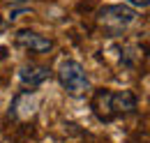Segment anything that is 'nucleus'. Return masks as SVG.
I'll list each match as a JSON object with an SVG mask.
<instances>
[{
	"label": "nucleus",
	"instance_id": "9d476101",
	"mask_svg": "<svg viewBox=\"0 0 150 143\" xmlns=\"http://www.w3.org/2000/svg\"><path fill=\"white\" fill-rule=\"evenodd\" d=\"M2 2H7V5H12V7H21V5H25L28 0H2Z\"/></svg>",
	"mask_w": 150,
	"mask_h": 143
},
{
	"label": "nucleus",
	"instance_id": "423d86ee",
	"mask_svg": "<svg viewBox=\"0 0 150 143\" xmlns=\"http://www.w3.org/2000/svg\"><path fill=\"white\" fill-rule=\"evenodd\" d=\"M111 111L113 118H127L139 111V99L132 90H113L111 92Z\"/></svg>",
	"mask_w": 150,
	"mask_h": 143
},
{
	"label": "nucleus",
	"instance_id": "f257e3e1",
	"mask_svg": "<svg viewBox=\"0 0 150 143\" xmlns=\"http://www.w3.org/2000/svg\"><path fill=\"white\" fill-rule=\"evenodd\" d=\"M139 12L129 5H106L97 12V25L104 33V37H122L132 25L136 23Z\"/></svg>",
	"mask_w": 150,
	"mask_h": 143
},
{
	"label": "nucleus",
	"instance_id": "7ed1b4c3",
	"mask_svg": "<svg viewBox=\"0 0 150 143\" xmlns=\"http://www.w3.org/2000/svg\"><path fill=\"white\" fill-rule=\"evenodd\" d=\"M14 46H19L21 51H28V53L44 55L49 51H53V39L39 35L30 28H21V30L14 33Z\"/></svg>",
	"mask_w": 150,
	"mask_h": 143
},
{
	"label": "nucleus",
	"instance_id": "20e7f679",
	"mask_svg": "<svg viewBox=\"0 0 150 143\" xmlns=\"http://www.w3.org/2000/svg\"><path fill=\"white\" fill-rule=\"evenodd\" d=\"M37 108H39V102H37L35 90H21L12 97L7 115L12 120H28V118H33L37 113Z\"/></svg>",
	"mask_w": 150,
	"mask_h": 143
},
{
	"label": "nucleus",
	"instance_id": "f03ea898",
	"mask_svg": "<svg viewBox=\"0 0 150 143\" xmlns=\"http://www.w3.org/2000/svg\"><path fill=\"white\" fill-rule=\"evenodd\" d=\"M58 83L60 88L65 90L69 97H86L90 92V79H88V72L86 67L79 62V60H62L60 67L56 72Z\"/></svg>",
	"mask_w": 150,
	"mask_h": 143
},
{
	"label": "nucleus",
	"instance_id": "39448f33",
	"mask_svg": "<svg viewBox=\"0 0 150 143\" xmlns=\"http://www.w3.org/2000/svg\"><path fill=\"white\" fill-rule=\"evenodd\" d=\"M51 79V69L46 65H37V62H25L19 67V83L28 90H35L44 86Z\"/></svg>",
	"mask_w": 150,
	"mask_h": 143
},
{
	"label": "nucleus",
	"instance_id": "9b49d317",
	"mask_svg": "<svg viewBox=\"0 0 150 143\" xmlns=\"http://www.w3.org/2000/svg\"><path fill=\"white\" fill-rule=\"evenodd\" d=\"M7 51H9V49H7V46H0V60H5V58H7Z\"/></svg>",
	"mask_w": 150,
	"mask_h": 143
},
{
	"label": "nucleus",
	"instance_id": "1a4fd4ad",
	"mask_svg": "<svg viewBox=\"0 0 150 143\" xmlns=\"http://www.w3.org/2000/svg\"><path fill=\"white\" fill-rule=\"evenodd\" d=\"M132 9H148L150 7V0H125Z\"/></svg>",
	"mask_w": 150,
	"mask_h": 143
},
{
	"label": "nucleus",
	"instance_id": "0eeeda50",
	"mask_svg": "<svg viewBox=\"0 0 150 143\" xmlns=\"http://www.w3.org/2000/svg\"><path fill=\"white\" fill-rule=\"evenodd\" d=\"M111 92L113 90H109V88H99V90H95V95H93L90 108H93V113L97 115L99 122H113L115 120L113 111H111Z\"/></svg>",
	"mask_w": 150,
	"mask_h": 143
},
{
	"label": "nucleus",
	"instance_id": "f8f14e48",
	"mask_svg": "<svg viewBox=\"0 0 150 143\" xmlns=\"http://www.w3.org/2000/svg\"><path fill=\"white\" fill-rule=\"evenodd\" d=\"M2 30H5V23H2V18H0V35H2Z\"/></svg>",
	"mask_w": 150,
	"mask_h": 143
},
{
	"label": "nucleus",
	"instance_id": "6e6552de",
	"mask_svg": "<svg viewBox=\"0 0 150 143\" xmlns=\"http://www.w3.org/2000/svg\"><path fill=\"white\" fill-rule=\"evenodd\" d=\"M120 55H118V62L125 67V69H136L139 67V62H141V58H143V46H139V44H125V46H120L118 49Z\"/></svg>",
	"mask_w": 150,
	"mask_h": 143
}]
</instances>
